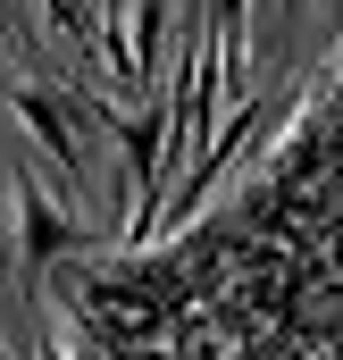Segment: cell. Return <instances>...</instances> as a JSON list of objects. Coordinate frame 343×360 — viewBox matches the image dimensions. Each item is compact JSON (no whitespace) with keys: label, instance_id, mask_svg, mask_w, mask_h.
<instances>
[{"label":"cell","instance_id":"7a4b0ae2","mask_svg":"<svg viewBox=\"0 0 343 360\" xmlns=\"http://www.w3.org/2000/svg\"><path fill=\"white\" fill-rule=\"evenodd\" d=\"M25 235H34V252H59V243H67V226H59V210H51V201H42L34 184H25Z\"/></svg>","mask_w":343,"mask_h":360},{"label":"cell","instance_id":"6da1fadb","mask_svg":"<svg viewBox=\"0 0 343 360\" xmlns=\"http://www.w3.org/2000/svg\"><path fill=\"white\" fill-rule=\"evenodd\" d=\"M8 101H17V109H25V126L51 143V160H67V176H76V168H84V143H76V126H67V117H59V109H51L34 84H8Z\"/></svg>","mask_w":343,"mask_h":360}]
</instances>
